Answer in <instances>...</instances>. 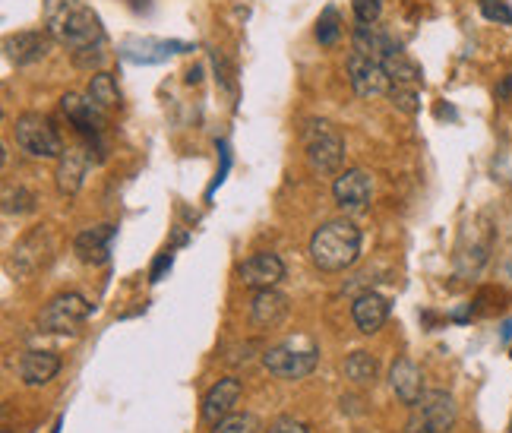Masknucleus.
Returning <instances> with one entry per match:
<instances>
[{"label":"nucleus","instance_id":"obj_1","mask_svg":"<svg viewBox=\"0 0 512 433\" xmlns=\"http://www.w3.org/2000/svg\"><path fill=\"white\" fill-rule=\"evenodd\" d=\"M45 26L54 42L67 45L70 51L105 45L102 19L86 0H45Z\"/></svg>","mask_w":512,"mask_h":433},{"label":"nucleus","instance_id":"obj_2","mask_svg":"<svg viewBox=\"0 0 512 433\" xmlns=\"http://www.w3.org/2000/svg\"><path fill=\"white\" fill-rule=\"evenodd\" d=\"M361 257V228L351 219H332L310 238V260L320 272H345Z\"/></svg>","mask_w":512,"mask_h":433},{"label":"nucleus","instance_id":"obj_3","mask_svg":"<svg viewBox=\"0 0 512 433\" xmlns=\"http://www.w3.org/2000/svg\"><path fill=\"white\" fill-rule=\"evenodd\" d=\"M304 155L313 174H336L345 165V140L329 121H307Z\"/></svg>","mask_w":512,"mask_h":433},{"label":"nucleus","instance_id":"obj_4","mask_svg":"<svg viewBox=\"0 0 512 433\" xmlns=\"http://www.w3.org/2000/svg\"><path fill=\"white\" fill-rule=\"evenodd\" d=\"M13 133H16V146L26 155H32V159H61L67 149L57 127L45 114H35V111L19 114Z\"/></svg>","mask_w":512,"mask_h":433},{"label":"nucleus","instance_id":"obj_5","mask_svg":"<svg viewBox=\"0 0 512 433\" xmlns=\"http://www.w3.org/2000/svg\"><path fill=\"white\" fill-rule=\"evenodd\" d=\"M92 313V304L76 291H64L45 304V310L38 313V329L42 332H76Z\"/></svg>","mask_w":512,"mask_h":433},{"label":"nucleus","instance_id":"obj_6","mask_svg":"<svg viewBox=\"0 0 512 433\" xmlns=\"http://www.w3.org/2000/svg\"><path fill=\"white\" fill-rule=\"evenodd\" d=\"M456 424V399L449 392H424L421 402L415 405V415L405 424V433H449Z\"/></svg>","mask_w":512,"mask_h":433},{"label":"nucleus","instance_id":"obj_7","mask_svg":"<svg viewBox=\"0 0 512 433\" xmlns=\"http://www.w3.org/2000/svg\"><path fill=\"white\" fill-rule=\"evenodd\" d=\"M51 253H54V241H51V231L48 228H35L29 231L23 241H19L10 253V272L16 279H26V275L38 272L42 266L51 263Z\"/></svg>","mask_w":512,"mask_h":433},{"label":"nucleus","instance_id":"obj_8","mask_svg":"<svg viewBox=\"0 0 512 433\" xmlns=\"http://www.w3.org/2000/svg\"><path fill=\"white\" fill-rule=\"evenodd\" d=\"M320 364L317 351H294V348H269L263 354V367L279 380H304Z\"/></svg>","mask_w":512,"mask_h":433},{"label":"nucleus","instance_id":"obj_9","mask_svg":"<svg viewBox=\"0 0 512 433\" xmlns=\"http://www.w3.org/2000/svg\"><path fill=\"white\" fill-rule=\"evenodd\" d=\"M348 83H351V89L358 98L386 95L389 86H392L383 64L373 61V57H364V54H351L348 57Z\"/></svg>","mask_w":512,"mask_h":433},{"label":"nucleus","instance_id":"obj_10","mask_svg":"<svg viewBox=\"0 0 512 433\" xmlns=\"http://www.w3.org/2000/svg\"><path fill=\"white\" fill-rule=\"evenodd\" d=\"M51 42H54V35L45 29V32H38V29H29V32H16V35H7L4 38V54H7V61L16 64V67H29V64H38L42 57H48L51 51Z\"/></svg>","mask_w":512,"mask_h":433},{"label":"nucleus","instance_id":"obj_11","mask_svg":"<svg viewBox=\"0 0 512 433\" xmlns=\"http://www.w3.org/2000/svg\"><path fill=\"white\" fill-rule=\"evenodd\" d=\"M61 108L73 121L76 133L86 136L89 143H98V136H102V130H105V111L102 108H98L95 102H89V98H83V95H73V92H67L61 98Z\"/></svg>","mask_w":512,"mask_h":433},{"label":"nucleus","instance_id":"obj_12","mask_svg":"<svg viewBox=\"0 0 512 433\" xmlns=\"http://www.w3.org/2000/svg\"><path fill=\"white\" fill-rule=\"evenodd\" d=\"M332 196L342 209H364L373 200V177L364 168H348L332 184Z\"/></svg>","mask_w":512,"mask_h":433},{"label":"nucleus","instance_id":"obj_13","mask_svg":"<svg viewBox=\"0 0 512 433\" xmlns=\"http://www.w3.org/2000/svg\"><path fill=\"white\" fill-rule=\"evenodd\" d=\"M238 279L247 288H256V291L275 288L285 279V263L275 257V253H253V257H247L238 266Z\"/></svg>","mask_w":512,"mask_h":433},{"label":"nucleus","instance_id":"obj_14","mask_svg":"<svg viewBox=\"0 0 512 433\" xmlns=\"http://www.w3.org/2000/svg\"><path fill=\"white\" fill-rule=\"evenodd\" d=\"M92 155L83 146H67L64 155L57 159V171H54V181L61 196H76L86 181V171H89Z\"/></svg>","mask_w":512,"mask_h":433},{"label":"nucleus","instance_id":"obj_15","mask_svg":"<svg viewBox=\"0 0 512 433\" xmlns=\"http://www.w3.org/2000/svg\"><path fill=\"white\" fill-rule=\"evenodd\" d=\"M111 241H114V228L111 225H95L76 234L73 250L86 266H102L111 260Z\"/></svg>","mask_w":512,"mask_h":433},{"label":"nucleus","instance_id":"obj_16","mask_svg":"<svg viewBox=\"0 0 512 433\" xmlns=\"http://www.w3.org/2000/svg\"><path fill=\"white\" fill-rule=\"evenodd\" d=\"M238 399H241V380H234V377L219 380L203 399V421L206 424H219L222 418L231 415V408L238 405Z\"/></svg>","mask_w":512,"mask_h":433},{"label":"nucleus","instance_id":"obj_17","mask_svg":"<svg viewBox=\"0 0 512 433\" xmlns=\"http://www.w3.org/2000/svg\"><path fill=\"white\" fill-rule=\"evenodd\" d=\"M351 317H354V326H358L364 336H373V332H380L383 323L389 320V301L377 291H364L361 298L354 301Z\"/></svg>","mask_w":512,"mask_h":433},{"label":"nucleus","instance_id":"obj_18","mask_svg":"<svg viewBox=\"0 0 512 433\" xmlns=\"http://www.w3.org/2000/svg\"><path fill=\"white\" fill-rule=\"evenodd\" d=\"M389 386H392V392L405 402V405H418L421 402V396H424V380H421V370H418V364L411 361V358H399L396 364H392V370H389Z\"/></svg>","mask_w":512,"mask_h":433},{"label":"nucleus","instance_id":"obj_19","mask_svg":"<svg viewBox=\"0 0 512 433\" xmlns=\"http://www.w3.org/2000/svg\"><path fill=\"white\" fill-rule=\"evenodd\" d=\"M61 370V358L51 351H26L23 361H19V377L26 386H45L57 377Z\"/></svg>","mask_w":512,"mask_h":433},{"label":"nucleus","instance_id":"obj_20","mask_svg":"<svg viewBox=\"0 0 512 433\" xmlns=\"http://www.w3.org/2000/svg\"><path fill=\"white\" fill-rule=\"evenodd\" d=\"M285 313H288V298L285 294H279L275 288H263V291H256V298L250 304V320L253 326H279L285 320Z\"/></svg>","mask_w":512,"mask_h":433},{"label":"nucleus","instance_id":"obj_21","mask_svg":"<svg viewBox=\"0 0 512 433\" xmlns=\"http://www.w3.org/2000/svg\"><path fill=\"white\" fill-rule=\"evenodd\" d=\"M351 45H354V54L373 57V61H380V64H383V57H386L392 48H396L399 42H392V38H389L386 32H380L377 23H373V26L361 23L358 29H354V35H351Z\"/></svg>","mask_w":512,"mask_h":433},{"label":"nucleus","instance_id":"obj_22","mask_svg":"<svg viewBox=\"0 0 512 433\" xmlns=\"http://www.w3.org/2000/svg\"><path fill=\"white\" fill-rule=\"evenodd\" d=\"M383 70L389 73L392 86H396V83H399V86H421V83H424L421 67L402 51V45H396V48H392V51L383 57Z\"/></svg>","mask_w":512,"mask_h":433},{"label":"nucleus","instance_id":"obj_23","mask_svg":"<svg viewBox=\"0 0 512 433\" xmlns=\"http://www.w3.org/2000/svg\"><path fill=\"white\" fill-rule=\"evenodd\" d=\"M184 51H190L187 42H149L146 38V42L124 45V57L133 64H159L168 54H184Z\"/></svg>","mask_w":512,"mask_h":433},{"label":"nucleus","instance_id":"obj_24","mask_svg":"<svg viewBox=\"0 0 512 433\" xmlns=\"http://www.w3.org/2000/svg\"><path fill=\"white\" fill-rule=\"evenodd\" d=\"M86 98H89V102H95L105 114H108L111 108L121 105V92H117L114 76H108V73H102V70H98V73L92 76V80H89Z\"/></svg>","mask_w":512,"mask_h":433},{"label":"nucleus","instance_id":"obj_25","mask_svg":"<svg viewBox=\"0 0 512 433\" xmlns=\"http://www.w3.org/2000/svg\"><path fill=\"white\" fill-rule=\"evenodd\" d=\"M377 370H380L377 358L367 354V351H354V354H348V361H345V377L351 383H358V386H373V380H377Z\"/></svg>","mask_w":512,"mask_h":433},{"label":"nucleus","instance_id":"obj_26","mask_svg":"<svg viewBox=\"0 0 512 433\" xmlns=\"http://www.w3.org/2000/svg\"><path fill=\"white\" fill-rule=\"evenodd\" d=\"M35 209V193L32 190H26V187H7L4 190V212L7 215H26V212H32Z\"/></svg>","mask_w":512,"mask_h":433},{"label":"nucleus","instance_id":"obj_27","mask_svg":"<svg viewBox=\"0 0 512 433\" xmlns=\"http://www.w3.org/2000/svg\"><path fill=\"white\" fill-rule=\"evenodd\" d=\"M339 35H342V23H339V13L326 7L323 16H320V23H317V42L320 45H336L339 42Z\"/></svg>","mask_w":512,"mask_h":433},{"label":"nucleus","instance_id":"obj_28","mask_svg":"<svg viewBox=\"0 0 512 433\" xmlns=\"http://www.w3.org/2000/svg\"><path fill=\"white\" fill-rule=\"evenodd\" d=\"M389 98H392V105H396L399 111H405V114H418V108H421V102H418V86H389V92H386Z\"/></svg>","mask_w":512,"mask_h":433},{"label":"nucleus","instance_id":"obj_29","mask_svg":"<svg viewBox=\"0 0 512 433\" xmlns=\"http://www.w3.org/2000/svg\"><path fill=\"white\" fill-rule=\"evenodd\" d=\"M481 16L490 19V23L512 26V10L503 4V0H481Z\"/></svg>","mask_w":512,"mask_h":433},{"label":"nucleus","instance_id":"obj_30","mask_svg":"<svg viewBox=\"0 0 512 433\" xmlns=\"http://www.w3.org/2000/svg\"><path fill=\"white\" fill-rule=\"evenodd\" d=\"M351 7H354V16H358V23L373 26L383 13V0H351Z\"/></svg>","mask_w":512,"mask_h":433},{"label":"nucleus","instance_id":"obj_31","mask_svg":"<svg viewBox=\"0 0 512 433\" xmlns=\"http://www.w3.org/2000/svg\"><path fill=\"white\" fill-rule=\"evenodd\" d=\"M212 433H253V418L250 415H228L215 424Z\"/></svg>","mask_w":512,"mask_h":433},{"label":"nucleus","instance_id":"obj_32","mask_svg":"<svg viewBox=\"0 0 512 433\" xmlns=\"http://www.w3.org/2000/svg\"><path fill=\"white\" fill-rule=\"evenodd\" d=\"M102 61H105V51H102V45H95V48H83V51H73V64L80 67V70H98L102 67Z\"/></svg>","mask_w":512,"mask_h":433},{"label":"nucleus","instance_id":"obj_33","mask_svg":"<svg viewBox=\"0 0 512 433\" xmlns=\"http://www.w3.org/2000/svg\"><path fill=\"white\" fill-rule=\"evenodd\" d=\"M266 433H310V427L304 421H294V418H279Z\"/></svg>","mask_w":512,"mask_h":433},{"label":"nucleus","instance_id":"obj_34","mask_svg":"<svg viewBox=\"0 0 512 433\" xmlns=\"http://www.w3.org/2000/svg\"><path fill=\"white\" fill-rule=\"evenodd\" d=\"M171 263H174V253H171V250H165V253H162V257H159V260H155V263H152V272H149V282H152V285H155V282H162V275H165V272L171 269Z\"/></svg>","mask_w":512,"mask_h":433},{"label":"nucleus","instance_id":"obj_35","mask_svg":"<svg viewBox=\"0 0 512 433\" xmlns=\"http://www.w3.org/2000/svg\"><path fill=\"white\" fill-rule=\"evenodd\" d=\"M212 64H215V73H219V80H222V86L228 89V92H234V80H231V70H228V64H225V57L215 51L212 54Z\"/></svg>","mask_w":512,"mask_h":433},{"label":"nucleus","instance_id":"obj_36","mask_svg":"<svg viewBox=\"0 0 512 433\" xmlns=\"http://www.w3.org/2000/svg\"><path fill=\"white\" fill-rule=\"evenodd\" d=\"M219 152H222V168H219V174H215V181H212V187H209V193H206V196H212L215 190H219V184L225 181V174H228V168H231V152H228V146H225V143H219Z\"/></svg>","mask_w":512,"mask_h":433},{"label":"nucleus","instance_id":"obj_37","mask_svg":"<svg viewBox=\"0 0 512 433\" xmlns=\"http://www.w3.org/2000/svg\"><path fill=\"white\" fill-rule=\"evenodd\" d=\"M509 92H512V76H506V80L497 86V98H509Z\"/></svg>","mask_w":512,"mask_h":433},{"label":"nucleus","instance_id":"obj_38","mask_svg":"<svg viewBox=\"0 0 512 433\" xmlns=\"http://www.w3.org/2000/svg\"><path fill=\"white\" fill-rule=\"evenodd\" d=\"M200 80H203V70H200V67H193V70L187 73V83H190V86H196Z\"/></svg>","mask_w":512,"mask_h":433},{"label":"nucleus","instance_id":"obj_39","mask_svg":"<svg viewBox=\"0 0 512 433\" xmlns=\"http://www.w3.org/2000/svg\"><path fill=\"white\" fill-rule=\"evenodd\" d=\"M500 339H503V342H509V339H512V317L503 323V329H500Z\"/></svg>","mask_w":512,"mask_h":433},{"label":"nucleus","instance_id":"obj_40","mask_svg":"<svg viewBox=\"0 0 512 433\" xmlns=\"http://www.w3.org/2000/svg\"><path fill=\"white\" fill-rule=\"evenodd\" d=\"M506 275L512 279V253H509V260H506Z\"/></svg>","mask_w":512,"mask_h":433},{"label":"nucleus","instance_id":"obj_41","mask_svg":"<svg viewBox=\"0 0 512 433\" xmlns=\"http://www.w3.org/2000/svg\"><path fill=\"white\" fill-rule=\"evenodd\" d=\"M509 433H512V424H509Z\"/></svg>","mask_w":512,"mask_h":433}]
</instances>
